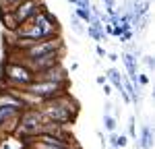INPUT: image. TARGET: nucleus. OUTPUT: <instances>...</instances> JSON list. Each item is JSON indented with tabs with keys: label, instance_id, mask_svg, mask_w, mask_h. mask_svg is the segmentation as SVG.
Wrapping results in <instances>:
<instances>
[{
	"label": "nucleus",
	"instance_id": "2eb2a0df",
	"mask_svg": "<svg viewBox=\"0 0 155 149\" xmlns=\"http://www.w3.org/2000/svg\"><path fill=\"white\" fill-rule=\"evenodd\" d=\"M74 17H77L81 23L89 25V21H91V8H89V11H87V8H74Z\"/></svg>",
	"mask_w": 155,
	"mask_h": 149
},
{
	"label": "nucleus",
	"instance_id": "f3484780",
	"mask_svg": "<svg viewBox=\"0 0 155 149\" xmlns=\"http://www.w3.org/2000/svg\"><path fill=\"white\" fill-rule=\"evenodd\" d=\"M71 29L74 31V33H77V35H85V27H83V23H81V21H79L74 15L71 17Z\"/></svg>",
	"mask_w": 155,
	"mask_h": 149
},
{
	"label": "nucleus",
	"instance_id": "f257e3e1",
	"mask_svg": "<svg viewBox=\"0 0 155 149\" xmlns=\"http://www.w3.org/2000/svg\"><path fill=\"white\" fill-rule=\"evenodd\" d=\"M37 110L41 112L48 120L66 126V124H72L77 120L81 108H79V101L71 95V91H66V93H62V95H58V98H54V99L41 101L37 106Z\"/></svg>",
	"mask_w": 155,
	"mask_h": 149
},
{
	"label": "nucleus",
	"instance_id": "a878e982",
	"mask_svg": "<svg viewBox=\"0 0 155 149\" xmlns=\"http://www.w3.org/2000/svg\"><path fill=\"white\" fill-rule=\"evenodd\" d=\"M95 81L99 83V85H104V83H106V77H104V74H99V77H97Z\"/></svg>",
	"mask_w": 155,
	"mask_h": 149
},
{
	"label": "nucleus",
	"instance_id": "a211bd4d",
	"mask_svg": "<svg viewBox=\"0 0 155 149\" xmlns=\"http://www.w3.org/2000/svg\"><path fill=\"white\" fill-rule=\"evenodd\" d=\"M104 6H106V12L110 15V17L118 12V8H116V0H104Z\"/></svg>",
	"mask_w": 155,
	"mask_h": 149
},
{
	"label": "nucleus",
	"instance_id": "f03ea898",
	"mask_svg": "<svg viewBox=\"0 0 155 149\" xmlns=\"http://www.w3.org/2000/svg\"><path fill=\"white\" fill-rule=\"evenodd\" d=\"M46 122V116L37 108H25L19 116V126L15 137L27 139V137H39L41 135V124Z\"/></svg>",
	"mask_w": 155,
	"mask_h": 149
},
{
	"label": "nucleus",
	"instance_id": "ddd939ff",
	"mask_svg": "<svg viewBox=\"0 0 155 149\" xmlns=\"http://www.w3.org/2000/svg\"><path fill=\"white\" fill-rule=\"evenodd\" d=\"M21 112H23V108H19V106H0V124L17 114H21Z\"/></svg>",
	"mask_w": 155,
	"mask_h": 149
},
{
	"label": "nucleus",
	"instance_id": "9d476101",
	"mask_svg": "<svg viewBox=\"0 0 155 149\" xmlns=\"http://www.w3.org/2000/svg\"><path fill=\"white\" fill-rule=\"evenodd\" d=\"M153 147V133H151V126L143 124L141 128V139H139V149H151Z\"/></svg>",
	"mask_w": 155,
	"mask_h": 149
},
{
	"label": "nucleus",
	"instance_id": "bb28decb",
	"mask_svg": "<svg viewBox=\"0 0 155 149\" xmlns=\"http://www.w3.org/2000/svg\"><path fill=\"white\" fill-rule=\"evenodd\" d=\"M66 2H71V4H74V6H77V0H66Z\"/></svg>",
	"mask_w": 155,
	"mask_h": 149
},
{
	"label": "nucleus",
	"instance_id": "393cba45",
	"mask_svg": "<svg viewBox=\"0 0 155 149\" xmlns=\"http://www.w3.org/2000/svg\"><path fill=\"white\" fill-rule=\"evenodd\" d=\"M104 93H106V95H110V93H112V87L107 85V83H104Z\"/></svg>",
	"mask_w": 155,
	"mask_h": 149
},
{
	"label": "nucleus",
	"instance_id": "6ab92c4d",
	"mask_svg": "<svg viewBox=\"0 0 155 149\" xmlns=\"http://www.w3.org/2000/svg\"><path fill=\"white\" fill-rule=\"evenodd\" d=\"M128 137L130 139H137V128H134V116L128 118Z\"/></svg>",
	"mask_w": 155,
	"mask_h": 149
},
{
	"label": "nucleus",
	"instance_id": "7ed1b4c3",
	"mask_svg": "<svg viewBox=\"0 0 155 149\" xmlns=\"http://www.w3.org/2000/svg\"><path fill=\"white\" fill-rule=\"evenodd\" d=\"M68 87L71 85H58V83H48V81H31L29 85L23 87L25 93H29V95H33L35 99L39 101H48V99H54L62 95V93H66L68 91Z\"/></svg>",
	"mask_w": 155,
	"mask_h": 149
},
{
	"label": "nucleus",
	"instance_id": "423d86ee",
	"mask_svg": "<svg viewBox=\"0 0 155 149\" xmlns=\"http://www.w3.org/2000/svg\"><path fill=\"white\" fill-rule=\"evenodd\" d=\"M33 23H35L37 27H39V31L44 33V39L60 35V23H58V19H56V17H54L46 6H41V8L37 11V15L33 17Z\"/></svg>",
	"mask_w": 155,
	"mask_h": 149
},
{
	"label": "nucleus",
	"instance_id": "4be33fe9",
	"mask_svg": "<svg viewBox=\"0 0 155 149\" xmlns=\"http://www.w3.org/2000/svg\"><path fill=\"white\" fill-rule=\"evenodd\" d=\"M143 62H145V64H147V68H149V71H153V68H155L153 56H143Z\"/></svg>",
	"mask_w": 155,
	"mask_h": 149
},
{
	"label": "nucleus",
	"instance_id": "aec40b11",
	"mask_svg": "<svg viewBox=\"0 0 155 149\" xmlns=\"http://www.w3.org/2000/svg\"><path fill=\"white\" fill-rule=\"evenodd\" d=\"M126 145H128V137L120 133V135H118V149H124Z\"/></svg>",
	"mask_w": 155,
	"mask_h": 149
},
{
	"label": "nucleus",
	"instance_id": "39448f33",
	"mask_svg": "<svg viewBox=\"0 0 155 149\" xmlns=\"http://www.w3.org/2000/svg\"><path fill=\"white\" fill-rule=\"evenodd\" d=\"M31 81H33V73L25 66L23 62H8L4 66V87L23 89Z\"/></svg>",
	"mask_w": 155,
	"mask_h": 149
},
{
	"label": "nucleus",
	"instance_id": "4468645a",
	"mask_svg": "<svg viewBox=\"0 0 155 149\" xmlns=\"http://www.w3.org/2000/svg\"><path fill=\"white\" fill-rule=\"evenodd\" d=\"M104 126H106V131H110V133H116L118 120H116L112 114H104Z\"/></svg>",
	"mask_w": 155,
	"mask_h": 149
},
{
	"label": "nucleus",
	"instance_id": "b1692460",
	"mask_svg": "<svg viewBox=\"0 0 155 149\" xmlns=\"http://www.w3.org/2000/svg\"><path fill=\"white\" fill-rule=\"evenodd\" d=\"M107 58H110V60H112V62L120 60V56H118V54H116V52H110V54H107Z\"/></svg>",
	"mask_w": 155,
	"mask_h": 149
},
{
	"label": "nucleus",
	"instance_id": "412c9836",
	"mask_svg": "<svg viewBox=\"0 0 155 149\" xmlns=\"http://www.w3.org/2000/svg\"><path fill=\"white\" fill-rule=\"evenodd\" d=\"M106 141H110V145L114 149H118V133H110V139H106Z\"/></svg>",
	"mask_w": 155,
	"mask_h": 149
},
{
	"label": "nucleus",
	"instance_id": "dca6fc26",
	"mask_svg": "<svg viewBox=\"0 0 155 149\" xmlns=\"http://www.w3.org/2000/svg\"><path fill=\"white\" fill-rule=\"evenodd\" d=\"M23 0H0V12L4 11H15V6H19Z\"/></svg>",
	"mask_w": 155,
	"mask_h": 149
},
{
	"label": "nucleus",
	"instance_id": "20e7f679",
	"mask_svg": "<svg viewBox=\"0 0 155 149\" xmlns=\"http://www.w3.org/2000/svg\"><path fill=\"white\" fill-rule=\"evenodd\" d=\"M58 50H64L62 35L48 37V39H39V41L31 44L27 50L21 52V62H23V60H35V58H39V56H46V54L58 52Z\"/></svg>",
	"mask_w": 155,
	"mask_h": 149
},
{
	"label": "nucleus",
	"instance_id": "5701e85b",
	"mask_svg": "<svg viewBox=\"0 0 155 149\" xmlns=\"http://www.w3.org/2000/svg\"><path fill=\"white\" fill-rule=\"evenodd\" d=\"M95 52H97V56H99V58H106V56H107L106 48H104L101 44H97V46H95Z\"/></svg>",
	"mask_w": 155,
	"mask_h": 149
},
{
	"label": "nucleus",
	"instance_id": "1a4fd4ad",
	"mask_svg": "<svg viewBox=\"0 0 155 149\" xmlns=\"http://www.w3.org/2000/svg\"><path fill=\"white\" fill-rule=\"evenodd\" d=\"M44 4H39V0H23L19 6H15V11H11L17 19V23L23 25L25 21H29L31 17H35V12L41 8Z\"/></svg>",
	"mask_w": 155,
	"mask_h": 149
},
{
	"label": "nucleus",
	"instance_id": "9b49d317",
	"mask_svg": "<svg viewBox=\"0 0 155 149\" xmlns=\"http://www.w3.org/2000/svg\"><path fill=\"white\" fill-rule=\"evenodd\" d=\"M0 21L4 23V31L8 33H15L17 29H19V23H17V19H15V15H12L11 11H4V12H0Z\"/></svg>",
	"mask_w": 155,
	"mask_h": 149
},
{
	"label": "nucleus",
	"instance_id": "0eeeda50",
	"mask_svg": "<svg viewBox=\"0 0 155 149\" xmlns=\"http://www.w3.org/2000/svg\"><path fill=\"white\" fill-rule=\"evenodd\" d=\"M62 56H64V50H58V52H52V54H46V56H39L35 60H23V64L35 74V73H41V71H48L56 64H62Z\"/></svg>",
	"mask_w": 155,
	"mask_h": 149
},
{
	"label": "nucleus",
	"instance_id": "f8f14e48",
	"mask_svg": "<svg viewBox=\"0 0 155 149\" xmlns=\"http://www.w3.org/2000/svg\"><path fill=\"white\" fill-rule=\"evenodd\" d=\"M106 79H110L112 81V85H114V89L118 91V93H122L124 91V87H122V73H120L118 68H107V74H106Z\"/></svg>",
	"mask_w": 155,
	"mask_h": 149
},
{
	"label": "nucleus",
	"instance_id": "6e6552de",
	"mask_svg": "<svg viewBox=\"0 0 155 149\" xmlns=\"http://www.w3.org/2000/svg\"><path fill=\"white\" fill-rule=\"evenodd\" d=\"M35 81H48V83H58V85H71L68 81V73L62 64H56L48 71H41V73H35L33 74Z\"/></svg>",
	"mask_w": 155,
	"mask_h": 149
}]
</instances>
